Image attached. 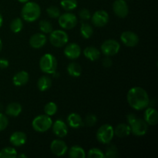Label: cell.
<instances>
[{"instance_id": "obj_11", "label": "cell", "mask_w": 158, "mask_h": 158, "mask_svg": "<svg viewBox=\"0 0 158 158\" xmlns=\"http://www.w3.org/2000/svg\"><path fill=\"white\" fill-rule=\"evenodd\" d=\"M113 10L117 16L121 19L127 16L129 13V8L125 0H116L113 4Z\"/></svg>"}, {"instance_id": "obj_19", "label": "cell", "mask_w": 158, "mask_h": 158, "mask_svg": "<svg viewBox=\"0 0 158 158\" xmlns=\"http://www.w3.org/2000/svg\"><path fill=\"white\" fill-rule=\"evenodd\" d=\"M67 123L70 127L73 129H79L84 125L83 120L80 114L72 113L67 117Z\"/></svg>"}, {"instance_id": "obj_29", "label": "cell", "mask_w": 158, "mask_h": 158, "mask_svg": "<svg viewBox=\"0 0 158 158\" xmlns=\"http://www.w3.org/2000/svg\"><path fill=\"white\" fill-rule=\"evenodd\" d=\"M60 6L66 11L73 10L77 7V0H61Z\"/></svg>"}, {"instance_id": "obj_22", "label": "cell", "mask_w": 158, "mask_h": 158, "mask_svg": "<svg viewBox=\"0 0 158 158\" xmlns=\"http://www.w3.org/2000/svg\"><path fill=\"white\" fill-rule=\"evenodd\" d=\"M22 110H23V107H22L21 104L19 103H11L6 106V114L7 115L10 116V117H16L21 114Z\"/></svg>"}, {"instance_id": "obj_6", "label": "cell", "mask_w": 158, "mask_h": 158, "mask_svg": "<svg viewBox=\"0 0 158 158\" xmlns=\"http://www.w3.org/2000/svg\"><path fill=\"white\" fill-rule=\"evenodd\" d=\"M114 137V129L110 124H103L100 127L97 132V139L103 144L110 143Z\"/></svg>"}, {"instance_id": "obj_28", "label": "cell", "mask_w": 158, "mask_h": 158, "mask_svg": "<svg viewBox=\"0 0 158 158\" xmlns=\"http://www.w3.org/2000/svg\"><path fill=\"white\" fill-rule=\"evenodd\" d=\"M17 157V151L15 148H5L0 151V158H15Z\"/></svg>"}, {"instance_id": "obj_43", "label": "cell", "mask_w": 158, "mask_h": 158, "mask_svg": "<svg viewBox=\"0 0 158 158\" xmlns=\"http://www.w3.org/2000/svg\"><path fill=\"white\" fill-rule=\"evenodd\" d=\"M17 157H20V158H21V157H25V158H26V157H27V156H26V155H25V154H20V155H17Z\"/></svg>"}, {"instance_id": "obj_16", "label": "cell", "mask_w": 158, "mask_h": 158, "mask_svg": "<svg viewBox=\"0 0 158 158\" xmlns=\"http://www.w3.org/2000/svg\"><path fill=\"white\" fill-rule=\"evenodd\" d=\"M27 137L24 132L22 131H16L12 133V135L9 137V142L11 144L15 147H21L26 143Z\"/></svg>"}, {"instance_id": "obj_7", "label": "cell", "mask_w": 158, "mask_h": 158, "mask_svg": "<svg viewBox=\"0 0 158 158\" xmlns=\"http://www.w3.org/2000/svg\"><path fill=\"white\" fill-rule=\"evenodd\" d=\"M49 34V42L55 47H63L69 41L67 33L63 30H52Z\"/></svg>"}, {"instance_id": "obj_41", "label": "cell", "mask_w": 158, "mask_h": 158, "mask_svg": "<svg viewBox=\"0 0 158 158\" xmlns=\"http://www.w3.org/2000/svg\"><path fill=\"white\" fill-rule=\"evenodd\" d=\"M2 23H3V19H2V15L0 14V28H1L2 26Z\"/></svg>"}, {"instance_id": "obj_12", "label": "cell", "mask_w": 158, "mask_h": 158, "mask_svg": "<svg viewBox=\"0 0 158 158\" xmlns=\"http://www.w3.org/2000/svg\"><path fill=\"white\" fill-rule=\"evenodd\" d=\"M121 42L127 47H134L139 43V36L134 32L125 31L120 35Z\"/></svg>"}, {"instance_id": "obj_4", "label": "cell", "mask_w": 158, "mask_h": 158, "mask_svg": "<svg viewBox=\"0 0 158 158\" xmlns=\"http://www.w3.org/2000/svg\"><path fill=\"white\" fill-rule=\"evenodd\" d=\"M40 68L45 73H55L57 69V60L56 57L50 53L43 55L40 60Z\"/></svg>"}, {"instance_id": "obj_21", "label": "cell", "mask_w": 158, "mask_h": 158, "mask_svg": "<svg viewBox=\"0 0 158 158\" xmlns=\"http://www.w3.org/2000/svg\"><path fill=\"white\" fill-rule=\"evenodd\" d=\"M85 57L90 61H96L100 57V51L94 46H87L83 50Z\"/></svg>"}, {"instance_id": "obj_18", "label": "cell", "mask_w": 158, "mask_h": 158, "mask_svg": "<svg viewBox=\"0 0 158 158\" xmlns=\"http://www.w3.org/2000/svg\"><path fill=\"white\" fill-rule=\"evenodd\" d=\"M146 110L144 112V119L148 125L154 126L158 123V112L157 110L153 107H146Z\"/></svg>"}, {"instance_id": "obj_2", "label": "cell", "mask_w": 158, "mask_h": 158, "mask_svg": "<svg viewBox=\"0 0 158 158\" xmlns=\"http://www.w3.org/2000/svg\"><path fill=\"white\" fill-rule=\"evenodd\" d=\"M21 15L23 20L32 23L40 18L41 15V9L39 4L34 2H27L24 3V6L22 8Z\"/></svg>"}, {"instance_id": "obj_32", "label": "cell", "mask_w": 158, "mask_h": 158, "mask_svg": "<svg viewBox=\"0 0 158 158\" xmlns=\"http://www.w3.org/2000/svg\"><path fill=\"white\" fill-rule=\"evenodd\" d=\"M57 105L54 102H49L46 103L44 106V112L45 114L49 116H53L57 112Z\"/></svg>"}, {"instance_id": "obj_30", "label": "cell", "mask_w": 158, "mask_h": 158, "mask_svg": "<svg viewBox=\"0 0 158 158\" xmlns=\"http://www.w3.org/2000/svg\"><path fill=\"white\" fill-rule=\"evenodd\" d=\"M23 20L20 18H16L14 19L10 23V29L12 30V32L17 33V32H19L20 31L23 29Z\"/></svg>"}, {"instance_id": "obj_14", "label": "cell", "mask_w": 158, "mask_h": 158, "mask_svg": "<svg viewBox=\"0 0 158 158\" xmlns=\"http://www.w3.org/2000/svg\"><path fill=\"white\" fill-rule=\"evenodd\" d=\"M53 134L60 138H63L68 134V127L64 121L62 120H56L52 125Z\"/></svg>"}, {"instance_id": "obj_25", "label": "cell", "mask_w": 158, "mask_h": 158, "mask_svg": "<svg viewBox=\"0 0 158 158\" xmlns=\"http://www.w3.org/2000/svg\"><path fill=\"white\" fill-rule=\"evenodd\" d=\"M68 154H69V157L71 158H84L86 157L84 149L78 145L72 147L69 149Z\"/></svg>"}, {"instance_id": "obj_34", "label": "cell", "mask_w": 158, "mask_h": 158, "mask_svg": "<svg viewBox=\"0 0 158 158\" xmlns=\"http://www.w3.org/2000/svg\"><path fill=\"white\" fill-rule=\"evenodd\" d=\"M87 157L89 158H104V154L98 148H92L88 151Z\"/></svg>"}, {"instance_id": "obj_1", "label": "cell", "mask_w": 158, "mask_h": 158, "mask_svg": "<svg viewBox=\"0 0 158 158\" xmlns=\"http://www.w3.org/2000/svg\"><path fill=\"white\" fill-rule=\"evenodd\" d=\"M127 99L130 106L136 110L145 109L150 104L148 94L144 89L140 86H134L130 89Z\"/></svg>"}, {"instance_id": "obj_35", "label": "cell", "mask_w": 158, "mask_h": 158, "mask_svg": "<svg viewBox=\"0 0 158 158\" xmlns=\"http://www.w3.org/2000/svg\"><path fill=\"white\" fill-rule=\"evenodd\" d=\"M118 156V151L117 148H116L114 145H111V146L108 147L106 149V153L104 154V157L106 158H115L117 157Z\"/></svg>"}, {"instance_id": "obj_33", "label": "cell", "mask_w": 158, "mask_h": 158, "mask_svg": "<svg viewBox=\"0 0 158 158\" xmlns=\"http://www.w3.org/2000/svg\"><path fill=\"white\" fill-rule=\"evenodd\" d=\"M46 12H47L48 15L50 18L52 19H57L60 15V11L57 6H51L46 9Z\"/></svg>"}, {"instance_id": "obj_23", "label": "cell", "mask_w": 158, "mask_h": 158, "mask_svg": "<svg viewBox=\"0 0 158 158\" xmlns=\"http://www.w3.org/2000/svg\"><path fill=\"white\" fill-rule=\"evenodd\" d=\"M131 127L129 124L126 123H120L114 129V135L117 136L118 137H127L131 134Z\"/></svg>"}, {"instance_id": "obj_27", "label": "cell", "mask_w": 158, "mask_h": 158, "mask_svg": "<svg viewBox=\"0 0 158 158\" xmlns=\"http://www.w3.org/2000/svg\"><path fill=\"white\" fill-rule=\"evenodd\" d=\"M80 34L83 38L89 39L94 34V29L89 23H83L80 26Z\"/></svg>"}, {"instance_id": "obj_26", "label": "cell", "mask_w": 158, "mask_h": 158, "mask_svg": "<svg viewBox=\"0 0 158 158\" xmlns=\"http://www.w3.org/2000/svg\"><path fill=\"white\" fill-rule=\"evenodd\" d=\"M67 72L73 77H79L82 73V68L79 63L73 62L67 66Z\"/></svg>"}, {"instance_id": "obj_17", "label": "cell", "mask_w": 158, "mask_h": 158, "mask_svg": "<svg viewBox=\"0 0 158 158\" xmlns=\"http://www.w3.org/2000/svg\"><path fill=\"white\" fill-rule=\"evenodd\" d=\"M46 43V36L43 33L34 34L29 39V45L33 49H40L45 46Z\"/></svg>"}, {"instance_id": "obj_46", "label": "cell", "mask_w": 158, "mask_h": 158, "mask_svg": "<svg viewBox=\"0 0 158 158\" xmlns=\"http://www.w3.org/2000/svg\"><path fill=\"white\" fill-rule=\"evenodd\" d=\"M125 1H129V0H125Z\"/></svg>"}, {"instance_id": "obj_37", "label": "cell", "mask_w": 158, "mask_h": 158, "mask_svg": "<svg viewBox=\"0 0 158 158\" xmlns=\"http://www.w3.org/2000/svg\"><path fill=\"white\" fill-rule=\"evenodd\" d=\"M9 124V120L6 115L0 113V131H2L7 127Z\"/></svg>"}, {"instance_id": "obj_8", "label": "cell", "mask_w": 158, "mask_h": 158, "mask_svg": "<svg viewBox=\"0 0 158 158\" xmlns=\"http://www.w3.org/2000/svg\"><path fill=\"white\" fill-rule=\"evenodd\" d=\"M120 49V45L117 40H105L101 45V51L106 56H113L117 55Z\"/></svg>"}, {"instance_id": "obj_13", "label": "cell", "mask_w": 158, "mask_h": 158, "mask_svg": "<svg viewBox=\"0 0 158 158\" xmlns=\"http://www.w3.org/2000/svg\"><path fill=\"white\" fill-rule=\"evenodd\" d=\"M51 152L57 157H62L67 152V145L62 140H54L50 144Z\"/></svg>"}, {"instance_id": "obj_5", "label": "cell", "mask_w": 158, "mask_h": 158, "mask_svg": "<svg viewBox=\"0 0 158 158\" xmlns=\"http://www.w3.org/2000/svg\"><path fill=\"white\" fill-rule=\"evenodd\" d=\"M52 120L50 117L46 114L39 115L33 119L32 122V127L36 132L44 133L52 127Z\"/></svg>"}, {"instance_id": "obj_9", "label": "cell", "mask_w": 158, "mask_h": 158, "mask_svg": "<svg viewBox=\"0 0 158 158\" xmlns=\"http://www.w3.org/2000/svg\"><path fill=\"white\" fill-rule=\"evenodd\" d=\"M58 23L63 29H72L77 25V17L71 12H66L59 16Z\"/></svg>"}, {"instance_id": "obj_39", "label": "cell", "mask_w": 158, "mask_h": 158, "mask_svg": "<svg viewBox=\"0 0 158 158\" xmlns=\"http://www.w3.org/2000/svg\"><path fill=\"white\" fill-rule=\"evenodd\" d=\"M102 63H103V66H104V67L110 68L113 65V61L110 58V56H106V58L103 59Z\"/></svg>"}, {"instance_id": "obj_24", "label": "cell", "mask_w": 158, "mask_h": 158, "mask_svg": "<svg viewBox=\"0 0 158 158\" xmlns=\"http://www.w3.org/2000/svg\"><path fill=\"white\" fill-rule=\"evenodd\" d=\"M51 86H52V80L50 79V77H47V76L41 77L37 82V87H38L39 90H40L41 92L48 90L51 87Z\"/></svg>"}, {"instance_id": "obj_44", "label": "cell", "mask_w": 158, "mask_h": 158, "mask_svg": "<svg viewBox=\"0 0 158 158\" xmlns=\"http://www.w3.org/2000/svg\"><path fill=\"white\" fill-rule=\"evenodd\" d=\"M2 42L1 39H0V51L2 50Z\"/></svg>"}, {"instance_id": "obj_36", "label": "cell", "mask_w": 158, "mask_h": 158, "mask_svg": "<svg viewBox=\"0 0 158 158\" xmlns=\"http://www.w3.org/2000/svg\"><path fill=\"white\" fill-rule=\"evenodd\" d=\"M97 122V117L94 114H88L85 117V124L88 127H93L96 124Z\"/></svg>"}, {"instance_id": "obj_38", "label": "cell", "mask_w": 158, "mask_h": 158, "mask_svg": "<svg viewBox=\"0 0 158 158\" xmlns=\"http://www.w3.org/2000/svg\"><path fill=\"white\" fill-rule=\"evenodd\" d=\"M80 18L83 20H88L91 18L90 12L87 9H82L79 12Z\"/></svg>"}, {"instance_id": "obj_20", "label": "cell", "mask_w": 158, "mask_h": 158, "mask_svg": "<svg viewBox=\"0 0 158 158\" xmlns=\"http://www.w3.org/2000/svg\"><path fill=\"white\" fill-rule=\"evenodd\" d=\"M29 80V75L26 71H19L14 75L12 83L15 86H22L26 85Z\"/></svg>"}, {"instance_id": "obj_45", "label": "cell", "mask_w": 158, "mask_h": 158, "mask_svg": "<svg viewBox=\"0 0 158 158\" xmlns=\"http://www.w3.org/2000/svg\"><path fill=\"white\" fill-rule=\"evenodd\" d=\"M2 107V105L1 104H0V110H2V109H1V108Z\"/></svg>"}, {"instance_id": "obj_40", "label": "cell", "mask_w": 158, "mask_h": 158, "mask_svg": "<svg viewBox=\"0 0 158 158\" xmlns=\"http://www.w3.org/2000/svg\"><path fill=\"white\" fill-rule=\"evenodd\" d=\"M9 66V61L6 59L0 58V69H6Z\"/></svg>"}, {"instance_id": "obj_42", "label": "cell", "mask_w": 158, "mask_h": 158, "mask_svg": "<svg viewBox=\"0 0 158 158\" xmlns=\"http://www.w3.org/2000/svg\"><path fill=\"white\" fill-rule=\"evenodd\" d=\"M18 1L21 3H26L27 2H29V0H18Z\"/></svg>"}, {"instance_id": "obj_31", "label": "cell", "mask_w": 158, "mask_h": 158, "mask_svg": "<svg viewBox=\"0 0 158 158\" xmlns=\"http://www.w3.org/2000/svg\"><path fill=\"white\" fill-rule=\"evenodd\" d=\"M39 27H40V31H42L43 33H50L53 30V27L50 22L45 19L41 20L39 23Z\"/></svg>"}, {"instance_id": "obj_10", "label": "cell", "mask_w": 158, "mask_h": 158, "mask_svg": "<svg viewBox=\"0 0 158 158\" xmlns=\"http://www.w3.org/2000/svg\"><path fill=\"white\" fill-rule=\"evenodd\" d=\"M92 23L96 27H103L109 22V15L104 10H98L91 16Z\"/></svg>"}, {"instance_id": "obj_15", "label": "cell", "mask_w": 158, "mask_h": 158, "mask_svg": "<svg viewBox=\"0 0 158 158\" xmlns=\"http://www.w3.org/2000/svg\"><path fill=\"white\" fill-rule=\"evenodd\" d=\"M81 54V48L77 43L67 45L64 49V55L69 60H76Z\"/></svg>"}, {"instance_id": "obj_3", "label": "cell", "mask_w": 158, "mask_h": 158, "mask_svg": "<svg viewBox=\"0 0 158 158\" xmlns=\"http://www.w3.org/2000/svg\"><path fill=\"white\" fill-rule=\"evenodd\" d=\"M127 120L131 133L134 135L142 137L147 134L148 131V124L144 120L138 118L134 114H130L127 116Z\"/></svg>"}]
</instances>
